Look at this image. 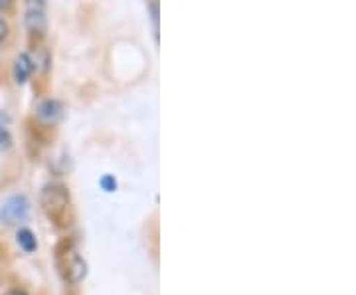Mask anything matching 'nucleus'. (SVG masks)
Returning a JSON list of instances; mask_svg holds the SVG:
<instances>
[{
    "label": "nucleus",
    "mask_w": 356,
    "mask_h": 295,
    "mask_svg": "<svg viewBox=\"0 0 356 295\" xmlns=\"http://www.w3.org/2000/svg\"><path fill=\"white\" fill-rule=\"evenodd\" d=\"M62 113H64L62 103L54 102V99H48V102H44L38 107V117L42 121H46V123H56L62 117Z\"/></svg>",
    "instance_id": "obj_4"
},
{
    "label": "nucleus",
    "mask_w": 356,
    "mask_h": 295,
    "mask_svg": "<svg viewBox=\"0 0 356 295\" xmlns=\"http://www.w3.org/2000/svg\"><path fill=\"white\" fill-rule=\"evenodd\" d=\"M8 295H26V294H24V292H10Z\"/></svg>",
    "instance_id": "obj_12"
},
{
    "label": "nucleus",
    "mask_w": 356,
    "mask_h": 295,
    "mask_svg": "<svg viewBox=\"0 0 356 295\" xmlns=\"http://www.w3.org/2000/svg\"><path fill=\"white\" fill-rule=\"evenodd\" d=\"M32 70H34L32 58H30L28 54H20V56L16 58V62H14V79H16L18 83H24L26 79L30 77V74H32Z\"/></svg>",
    "instance_id": "obj_5"
},
{
    "label": "nucleus",
    "mask_w": 356,
    "mask_h": 295,
    "mask_svg": "<svg viewBox=\"0 0 356 295\" xmlns=\"http://www.w3.org/2000/svg\"><path fill=\"white\" fill-rule=\"evenodd\" d=\"M26 28L32 34H44L46 32V4L44 0H28L26 2Z\"/></svg>",
    "instance_id": "obj_2"
},
{
    "label": "nucleus",
    "mask_w": 356,
    "mask_h": 295,
    "mask_svg": "<svg viewBox=\"0 0 356 295\" xmlns=\"http://www.w3.org/2000/svg\"><path fill=\"white\" fill-rule=\"evenodd\" d=\"M28 216V202L24 196H14L0 210V218L6 224H16Z\"/></svg>",
    "instance_id": "obj_3"
},
{
    "label": "nucleus",
    "mask_w": 356,
    "mask_h": 295,
    "mask_svg": "<svg viewBox=\"0 0 356 295\" xmlns=\"http://www.w3.org/2000/svg\"><path fill=\"white\" fill-rule=\"evenodd\" d=\"M14 0H0V10H4V8H8L10 4H13Z\"/></svg>",
    "instance_id": "obj_11"
},
{
    "label": "nucleus",
    "mask_w": 356,
    "mask_h": 295,
    "mask_svg": "<svg viewBox=\"0 0 356 295\" xmlns=\"http://www.w3.org/2000/svg\"><path fill=\"white\" fill-rule=\"evenodd\" d=\"M70 202V194L65 191L64 186H48L44 194H42V205H44V210L50 214L51 218H58L62 212L65 210V206Z\"/></svg>",
    "instance_id": "obj_1"
},
{
    "label": "nucleus",
    "mask_w": 356,
    "mask_h": 295,
    "mask_svg": "<svg viewBox=\"0 0 356 295\" xmlns=\"http://www.w3.org/2000/svg\"><path fill=\"white\" fill-rule=\"evenodd\" d=\"M86 271H88L86 262H83L81 257H76V260L72 262L70 270H67V280H70V282L77 283L79 280H83V278H86Z\"/></svg>",
    "instance_id": "obj_6"
},
{
    "label": "nucleus",
    "mask_w": 356,
    "mask_h": 295,
    "mask_svg": "<svg viewBox=\"0 0 356 295\" xmlns=\"http://www.w3.org/2000/svg\"><path fill=\"white\" fill-rule=\"evenodd\" d=\"M18 244L22 246L24 252H34L38 248L36 236L32 234V230H28V228H22V230L18 232Z\"/></svg>",
    "instance_id": "obj_7"
},
{
    "label": "nucleus",
    "mask_w": 356,
    "mask_h": 295,
    "mask_svg": "<svg viewBox=\"0 0 356 295\" xmlns=\"http://www.w3.org/2000/svg\"><path fill=\"white\" fill-rule=\"evenodd\" d=\"M99 186H102L105 193H113L115 189H117V180H115L111 175H105V177H102V180H99Z\"/></svg>",
    "instance_id": "obj_8"
},
{
    "label": "nucleus",
    "mask_w": 356,
    "mask_h": 295,
    "mask_svg": "<svg viewBox=\"0 0 356 295\" xmlns=\"http://www.w3.org/2000/svg\"><path fill=\"white\" fill-rule=\"evenodd\" d=\"M6 36H8V24L0 18V42L6 38Z\"/></svg>",
    "instance_id": "obj_10"
},
{
    "label": "nucleus",
    "mask_w": 356,
    "mask_h": 295,
    "mask_svg": "<svg viewBox=\"0 0 356 295\" xmlns=\"http://www.w3.org/2000/svg\"><path fill=\"white\" fill-rule=\"evenodd\" d=\"M10 143H13L10 133H8L6 129L0 127V149H6V147H10Z\"/></svg>",
    "instance_id": "obj_9"
}]
</instances>
